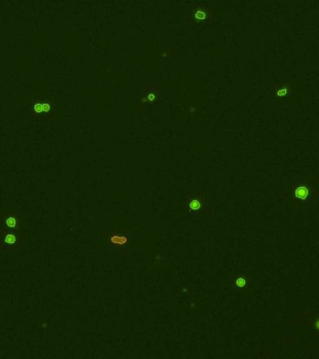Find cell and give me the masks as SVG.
I'll use <instances>...</instances> for the list:
<instances>
[{
  "mask_svg": "<svg viewBox=\"0 0 319 359\" xmlns=\"http://www.w3.org/2000/svg\"><path fill=\"white\" fill-rule=\"evenodd\" d=\"M316 188L314 184L304 180H299L294 184L291 203H312L316 196Z\"/></svg>",
  "mask_w": 319,
  "mask_h": 359,
  "instance_id": "obj_2",
  "label": "cell"
},
{
  "mask_svg": "<svg viewBox=\"0 0 319 359\" xmlns=\"http://www.w3.org/2000/svg\"><path fill=\"white\" fill-rule=\"evenodd\" d=\"M20 241V235L16 231H10L6 229H0V250H10L13 248L16 251Z\"/></svg>",
  "mask_w": 319,
  "mask_h": 359,
  "instance_id": "obj_6",
  "label": "cell"
},
{
  "mask_svg": "<svg viewBox=\"0 0 319 359\" xmlns=\"http://www.w3.org/2000/svg\"><path fill=\"white\" fill-rule=\"evenodd\" d=\"M270 89L272 91L273 100L271 101L272 105H281L284 102V98H292L293 92L296 89L295 85H290L287 82H279L272 84L270 86Z\"/></svg>",
  "mask_w": 319,
  "mask_h": 359,
  "instance_id": "obj_5",
  "label": "cell"
},
{
  "mask_svg": "<svg viewBox=\"0 0 319 359\" xmlns=\"http://www.w3.org/2000/svg\"><path fill=\"white\" fill-rule=\"evenodd\" d=\"M208 204H211V199L204 192H190L187 197L186 214L188 216H196L207 212Z\"/></svg>",
  "mask_w": 319,
  "mask_h": 359,
  "instance_id": "obj_3",
  "label": "cell"
},
{
  "mask_svg": "<svg viewBox=\"0 0 319 359\" xmlns=\"http://www.w3.org/2000/svg\"><path fill=\"white\" fill-rule=\"evenodd\" d=\"M128 240L127 235L121 231L109 232L102 237V241L107 245L108 248L113 250H127Z\"/></svg>",
  "mask_w": 319,
  "mask_h": 359,
  "instance_id": "obj_4",
  "label": "cell"
},
{
  "mask_svg": "<svg viewBox=\"0 0 319 359\" xmlns=\"http://www.w3.org/2000/svg\"><path fill=\"white\" fill-rule=\"evenodd\" d=\"M246 284L247 282H246L245 278H242V277H239V278L236 279V281H235V284H236L238 287H240V288L244 287L246 285Z\"/></svg>",
  "mask_w": 319,
  "mask_h": 359,
  "instance_id": "obj_10",
  "label": "cell"
},
{
  "mask_svg": "<svg viewBox=\"0 0 319 359\" xmlns=\"http://www.w3.org/2000/svg\"><path fill=\"white\" fill-rule=\"evenodd\" d=\"M21 227V218L13 213L4 214L0 218V229L17 231Z\"/></svg>",
  "mask_w": 319,
  "mask_h": 359,
  "instance_id": "obj_8",
  "label": "cell"
},
{
  "mask_svg": "<svg viewBox=\"0 0 319 359\" xmlns=\"http://www.w3.org/2000/svg\"><path fill=\"white\" fill-rule=\"evenodd\" d=\"M160 85V83L157 82L155 84L154 86L149 88V89H140V106H143L145 105L146 107H149V105L154 102V101H156L159 98V94H160V90L161 88L159 89H156V88Z\"/></svg>",
  "mask_w": 319,
  "mask_h": 359,
  "instance_id": "obj_7",
  "label": "cell"
},
{
  "mask_svg": "<svg viewBox=\"0 0 319 359\" xmlns=\"http://www.w3.org/2000/svg\"><path fill=\"white\" fill-rule=\"evenodd\" d=\"M41 105H42V117L41 119H49L54 113V101L53 98H41Z\"/></svg>",
  "mask_w": 319,
  "mask_h": 359,
  "instance_id": "obj_9",
  "label": "cell"
},
{
  "mask_svg": "<svg viewBox=\"0 0 319 359\" xmlns=\"http://www.w3.org/2000/svg\"><path fill=\"white\" fill-rule=\"evenodd\" d=\"M212 18L213 11L206 1H195L189 5L187 20L196 26H205L212 22Z\"/></svg>",
  "mask_w": 319,
  "mask_h": 359,
  "instance_id": "obj_1",
  "label": "cell"
}]
</instances>
